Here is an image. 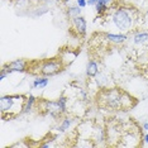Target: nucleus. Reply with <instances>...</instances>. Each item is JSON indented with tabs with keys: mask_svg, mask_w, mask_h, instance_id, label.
<instances>
[{
	"mask_svg": "<svg viewBox=\"0 0 148 148\" xmlns=\"http://www.w3.org/2000/svg\"><path fill=\"white\" fill-rule=\"evenodd\" d=\"M27 97L28 96L23 95V94L1 96V99H0V113H1L3 119L12 120L24 113Z\"/></svg>",
	"mask_w": 148,
	"mask_h": 148,
	"instance_id": "f03ea898",
	"label": "nucleus"
},
{
	"mask_svg": "<svg viewBox=\"0 0 148 148\" xmlns=\"http://www.w3.org/2000/svg\"><path fill=\"white\" fill-rule=\"evenodd\" d=\"M142 130H144V132H148V122L142 124Z\"/></svg>",
	"mask_w": 148,
	"mask_h": 148,
	"instance_id": "f3484780",
	"label": "nucleus"
},
{
	"mask_svg": "<svg viewBox=\"0 0 148 148\" xmlns=\"http://www.w3.org/2000/svg\"><path fill=\"white\" fill-rule=\"evenodd\" d=\"M66 13L69 18H75L77 15H81V8L77 4L75 5H67L66 6Z\"/></svg>",
	"mask_w": 148,
	"mask_h": 148,
	"instance_id": "9b49d317",
	"label": "nucleus"
},
{
	"mask_svg": "<svg viewBox=\"0 0 148 148\" xmlns=\"http://www.w3.org/2000/svg\"><path fill=\"white\" fill-rule=\"evenodd\" d=\"M133 42H134V45H138V46H140V45H143V43L148 42V32L139 31V32L134 33Z\"/></svg>",
	"mask_w": 148,
	"mask_h": 148,
	"instance_id": "1a4fd4ad",
	"label": "nucleus"
},
{
	"mask_svg": "<svg viewBox=\"0 0 148 148\" xmlns=\"http://www.w3.org/2000/svg\"><path fill=\"white\" fill-rule=\"evenodd\" d=\"M97 1L99 0H87V5H92V6H95L97 4Z\"/></svg>",
	"mask_w": 148,
	"mask_h": 148,
	"instance_id": "dca6fc26",
	"label": "nucleus"
},
{
	"mask_svg": "<svg viewBox=\"0 0 148 148\" xmlns=\"http://www.w3.org/2000/svg\"><path fill=\"white\" fill-rule=\"evenodd\" d=\"M96 103L106 110H129L137 105V100L119 87H104L97 92Z\"/></svg>",
	"mask_w": 148,
	"mask_h": 148,
	"instance_id": "f257e3e1",
	"label": "nucleus"
},
{
	"mask_svg": "<svg viewBox=\"0 0 148 148\" xmlns=\"http://www.w3.org/2000/svg\"><path fill=\"white\" fill-rule=\"evenodd\" d=\"M41 1H45V3H47V4H52V3L61 1V0H41Z\"/></svg>",
	"mask_w": 148,
	"mask_h": 148,
	"instance_id": "a211bd4d",
	"label": "nucleus"
},
{
	"mask_svg": "<svg viewBox=\"0 0 148 148\" xmlns=\"http://www.w3.org/2000/svg\"><path fill=\"white\" fill-rule=\"evenodd\" d=\"M1 69H4L8 73H12V72H28L29 61L19 58V60H15V61H12L9 63L3 65Z\"/></svg>",
	"mask_w": 148,
	"mask_h": 148,
	"instance_id": "39448f33",
	"label": "nucleus"
},
{
	"mask_svg": "<svg viewBox=\"0 0 148 148\" xmlns=\"http://www.w3.org/2000/svg\"><path fill=\"white\" fill-rule=\"evenodd\" d=\"M112 21L114 23V25L120 32L130 31L134 22L133 9L130 6H118L112 14Z\"/></svg>",
	"mask_w": 148,
	"mask_h": 148,
	"instance_id": "20e7f679",
	"label": "nucleus"
},
{
	"mask_svg": "<svg viewBox=\"0 0 148 148\" xmlns=\"http://www.w3.org/2000/svg\"><path fill=\"white\" fill-rule=\"evenodd\" d=\"M143 142H144V143H146V144H148V133H147V134H146V136H144V137H143Z\"/></svg>",
	"mask_w": 148,
	"mask_h": 148,
	"instance_id": "6ab92c4d",
	"label": "nucleus"
},
{
	"mask_svg": "<svg viewBox=\"0 0 148 148\" xmlns=\"http://www.w3.org/2000/svg\"><path fill=\"white\" fill-rule=\"evenodd\" d=\"M49 80L47 79V76H38L37 79H34V81L32 84L33 89H45L48 85Z\"/></svg>",
	"mask_w": 148,
	"mask_h": 148,
	"instance_id": "9d476101",
	"label": "nucleus"
},
{
	"mask_svg": "<svg viewBox=\"0 0 148 148\" xmlns=\"http://www.w3.org/2000/svg\"><path fill=\"white\" fill-rule=\"evenodd\" d=\"M75 1H76V4L79 5L81 9L85 8V6L87 5V0H75Z\"/></svg>",
	"mask_w": 148,
	"mask_h": 148,
	"instance_id": "2eb2a0df",
	"label": "nucleus"
},
{
	"mask_svg": "<svg viewBox=\"0 0 148 148\" xmlns=\"http://www.w3.org/2000/svg\"><path fill=\"white\" fill-rule=\"evenodd\" d=\"M99 73V65L95 60H89L86 65V76L87 77H96Z\"/></svg>",
	"mask_w": 148,
	"mask_h": 148,
	"instance_id": "6e6552de",
	"label": "nucleus"
},
{
	"mask_svg": "<svg viewBox=\"0 0 148 148\" xmlns=\"http://www.w3.org/2000/svg\"><path fill=\"white\" fill-rule=\"evenodd\" d=\"M71 124H72V118H71V116H65V118H63V119L61 120V123H60L58 130H60L61 133L66 132L67 129H70Z\"/></svg>",
	"mask_w": 148,
	"mask_h": 148,
	"instance_id": "ddd939ff",
	"label": "nucleus"
},
{
	"mask_svg": "<svg viewBox=\"0 0 148 148\" xmlns=\"http://www.w3.org/2000/svg\"><path fill=\"white\" fill-rule=\"evenodd\" d=\"M87 23L82 15H77L71 18V33H75L77 37H84L86 34Z\"/></svg>",
	"mask_w": 148,
	"mask_h": 148,
	"instance_id": "423d86ee",
	"label": "nucleus"
},
{
	"mask_svg": "<svg viewBox=\"0 0 148 148\" xmlns=\"http://www.w3.org/2000/svg\"><path fill=\"white\" fill-rule=\"evenodd\" d=\"M36 103H37V97L33 95H29L27 97V101H25V106H24V114L31 113L33 109L36 108Z\"/></svg>",
	"mask_w": 148,
	"mask_h": 148,
	"instance_id": "f8f14e48",
	"label": "nucleus"
},
{
	"mask_svg": "<svg viewBox=\"0 0 148 148\" xmlns=\"http://www.w3.org/2000/svg\"><path fill=\"white\" fill-rule=\"evenodd\" d=\"M32 69H37V71L34 75L37 76H53V75H57L61 71L66 69V65L63 63L61 57H53V58H49V60H45V61H39L38 62V66L37 67H33L31 66V62H29V69H28V72L31 71Z\"/></svg>",
	"mask_w": 148,
	"mask_h": 148,
	"instance_id": "7ed1b4c3",
	"label": "nucleus"
},
{
	"mask_svg": "<svg viewBox=\"0 0 148 148\" xmlns=\"http://www.w3.org/2000/svg\"><path fill=\"white\" fill-rule=\"evenodd\" d=\"M57 101H58V105L61 108V112L63 113V115L67 114V103H69V100H67V97L65 95H61L57 99Z\"/></svg>",
	"mask_w": 148,
	"mask_h": 148,
	"instance_id": "4468645a",
	"label": "nucleus"
},
{
	"mask_svg": "<svg viewBox=\"0 0 148 148\" xmlns=\"http://www.w3.org/2000/svg\"><path fill=\"white\" fill-rule=\"evenodd\" d=\"M103 36L108 42L113 43V45H123L128 39V36L124 34V33H119V34H115V33H103Z\"/></svg>",
	"mask_w": 148,
	"mask_h": 148,
	"instance_id": "0eeeda50",
	"label": "nucleus"
}]
</instances>
